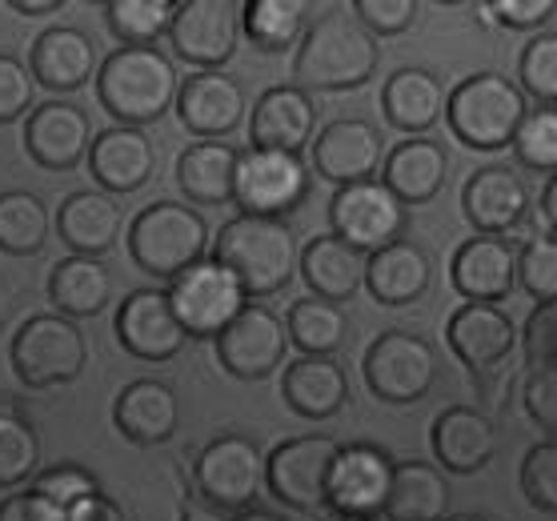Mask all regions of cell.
Here are the masks:
<instances>
[{
    "label": "cell",
    "instance_id": "60d3db41",
    "mask_svg": "<svg viewBox=\"0 0 557 521\" xmlns=\"http://www.w3.org/2000/svg\"><path fill=\"white\" fill-rule=\"evenodd\" d=\"M40 473V437L33 421L13 409H0V489L25 485Z\"/></svg>",
    "mask_w": 557,
    "mask_h": 521
},
{
    "label": "cell",
    "instance_id": "1f68e13d",
    "mask_svg": "<svg viewBox=\"0 0 557 521\" xmlns=\"http://www.w3.org/2000/svg\"><path fill=\"white\" fill-rule=\"evenodd\" d=\"M297 265H301L305 285L313 289L317 301H330V306H342L349 301L357 289H361V273H366V253L349 249L345 241H337L333 233H321L297 253Z\"/></svg>",
    "mask_w": 557,
    "mask_h": 521
},
{
    "label": "cell",
    "instance_id": "ba28073f",
    "mask_svg": "<svg viewBox=\"0 0 557 521\" xmlns=\"http://www.w3.org/2000/svg\"><path fill=\"white\" fill-rule=\"evenodd\" d=\"M366 385L385 406H413L437 382V353L425 337L409 330H385L366 349Z\"/></svg>",
    "mask_w": 557,
    "mask_h": 521
},
{
    "label": "cell",
    "instance_id": "836d02e7",
    "mask_svg": "<svg viewBox=\"0 0 557 521\" xmlns=\"http://www.w3.org/2000/svg\"><path fill=\"white\" fill-rule=\"evenodd\" d=\"M381 109L385 121L401 133H425L442 121L445 89L430 69H397L385 89H381Z\"/></svg>",
    "mask_w": 557,
    "mask_h": 521
},
{
    "label": "cell",
    "instance_id": "7dc6e473",
    "mask_svg": "<svg viewBox=\"0 0 557 521\" xmlns=\"http://www.w3.org/2000/svg\"><path fill=\"white\" fill-rule=\"evenodd\" d=\"M354 16L373 40L397 37L418 21V0H357Z\"/></svg>",
    "mask_w": 557,
    "mask_h": 521
},
{
    "label": "cell",
    "instance_id": "f5cc1de1",
    "mask_svg": "<svg viewBox=\"0 0 557 521\" xmlns=\"http://www.w3.org/2000/svg\"><path fill=\"white\" fill-rule=\"evenodd\" d=\"M69 521H133V518L125 513L121 501L97 494V497H89V501H81V506L69 513Z\"/></svg>",
    "mask_w": 557,
    "mask_h": 521
},
{
    "label": "cell",
    "instance_id": "f6af8a7d",
    "mask_svg": "<svg viewBox=\"0 0 557 521\" xmlns=\"http://www.w3.org/2000/svg\"><path fill=\"white\" fill-rule=\"evenodd\" d=\"M518 281L537 306H554L557 297V245L554 237H537L518 253Z\"/></svg>",
    "mask_w": 557,
    "mask_h": 521
},
{
    "label": "cell",
    "instance_id": "4fadbf2b",
    "mask_svg": "<svg viewBox=\"0 0 557 521\" xmlns=\"http://www.w3.org/2000/svg\"><path fill=\"white\" fill-rule=\"evenodd\" d=\"M289 349L285 321L265 306H245L216 337V361L237 382H261L273 369H281Z\"/></svg>",
    "mask_w": 557,
    "mask_h": 521
},
{
    "label": "cell",
    "instance_id": "30bf717a",
    "mask_svg": "<svg viewBox=\"0 0 557 521\" xmlns=\"http://www.w3.org/2000/svg\"><path fill=\"white\" fill-rule=\"evenodd\" d=\"M165 297L185 337H221L228 321L249 306L245 289L216 261H197L185 269L181 277H173V289Z\"/></svg>",
    "mask_w": 557,
    "mask_h": 521
},
{
    "label": "cell",
    "instance_id": "6da1fadb",
    "mask_svg": "<svg viewBox=\"0 0 557 521\" xmlns=\"http://www.w3.org/2000/svg\"><path fill=\"white\" fill-rule=\"evenodd\" d=\"M377 40L357 25L354 13L330 9L305 28L297 61H293V89L301 92H345L361 89L377 73Z\"/></svg>",
    "mask_w": 557,
    "mask_h": 521
},
{
    "label": "cell",
    "instance_id": "5bb4252c",
    "mask_svg": "<svg viewBox=\"0 0 557 521\" xmlns=\"http://www.w3.org/2000/svg\"><path fill=\"white\" fill-rule=\"evenodd\" d=\"M389 477L393 458L381 445H337V458L330 466V482H325V509L345 513V518H373L385 506Z\"/></svg>",
    "mask_w": 557,
    "mask_h": 521
},
{
    "label": "cell",
    "instance_id": "9f6ffc18",
    "mask_svg": "<svg viewBox=\"0 0 557 521\" xmlns=\"http://www.w3.org/2000/svg\"><path fill=\"white\" fill-rule=\"evenodd\" d=\"M181 521H221V513L209 509L205 501H197V497H189V501L181 506Z\"/></svg>",
    "mask_w": 557,
    "mask_h": 521
},
{
    "label": "cell",
    "instance_id": "8992f818",
    "mask_svg": "<svg viewBox=\"0 0 557 521\" xmlns=\"http://www.w3.org/2000/svg\"><path fill=\"white\" fill-rule=\"evenodd\" d=\"M197 501H205L216 513H245L253 509L265 485V454L249 433H221L216 442L201 449L193 466Z\"/></svg>",
    "mask_w": 557,
    "mask_h": 521
},
{
    "label": "cell",
    "instance_id": "816d5d0a",
    "mask_svg": "<svg viewBox=\"0 0 557 521\" xmlns=\"http://www.w3.org/2000/svg\"><path fill=\"white\" fill-rule=\"evenodd\" d=\"M485 13H494L497 25L506 28H542V21L554 16L549 0H490Z\"/></svg>",
    "mask_w": 557,
    "mask_h": 521
},
{
    "label": "cell",
    "instance_id": "7bdbcfd3",
    "mask_svg": "<svg viewBox=\"0 0 557 521\" xmlns=\"http://www.w3.org/2000/svg\"><path fill=\"white\" fill-rule=\"evenodd\" d=\"M513 153L533 173H554L557 165V113L554 109H537V113L521 116L518 133H513Z\"/></svg>",
    "mask_w": 557,
    "mask_h": 521
},
{
    "label": "cell",
    "instance_id": "4dcf8cb0",
    "mask_svg": "<svg viewBox=\"0 0 557 521\" xmlns=\"http://www.w3.org/2000/svg\"><path fill=\"white\" fill-rule=\"evenodd\" d=\"M92 69H97V49L73 25L45 28L37 37V45H33V69L28 73H33V80H40L52 92L81 89L85 80H92Z\"/></svg>",
    "mask_w": 557,
    "mask_h": 521
},
{
    "label": "cell",
    "instance_id": "94428289",
    "mask_svg": "<svg viewBox=\"0 0 557 521\" xmlns=\"http://www.w3.org/2000/svg\"><path fill=\"white\" fill-rule=\"evenodd\" d=\"M325 521H373V518H345V513H330Z\"/></svg>",
    "mask_w": 557,
    "mask_h": 521
},
{
    "label": "cell",
    "instance_id": "277c9868",
    "mask_svg": "<svg viewBox=\"0 0 557 521\" xmlns=\"http://www.w3.org/2000/svg\"><path fill=\"white\" fill-rule=\"evenodd\" d=\"M209 225L197 209L181 201H152L128 225V253L149 277H181L185 269L205 261Z\"/></svg>",
    "mask_w": 557,
    "mask_h": 521
},
{
    "label": "cell",
    "instance_id": "ee69618b",
    "mask_svg": "<svg viewBox=\"0 0 557 521\" xmlns=\"http://www.w3.org/2000/svg\"><path fill=\"white\" fill-rule=\"evenodd\" d=\"M518 77L533 101H542L545 109H554V101H557V33L554 28H545L542 37H533L530 45L521 49ZM525 92H521V97H525Z\"/></svg>",
    "mask_w": 557,
    "mask_h": 521
},
{
    "label": "cell",
    "instance_id": "c3c4849f",
    "mask_svg": "<svg viewBox=\"0 0 557 521\" xmlns=\"http://www.w3.org/2000/svg\"><path fill=\"white\" fill-rule=\"evenodd\" d=\"M521 349H525V365L533 373H549L557 357V309L554 306H537L525 321V333H521Z\"/></svg>",
    "mask_w": 557,
    "mask_h": 521
},
{
    "label": "cell",
    "instance_id": "f1b7e54d",
    "mask_svg": "<svg viewBox=\"0 0 557 521\" xmlns=\"http://www.w3.org/2000/svg\"><path fill=\"white\" fill-rule=\"evenodd\" d=\"M281 397L305 421L337 418L349 401V377L333 357H297L293 365H285Z\"/></svg>",
    "mask_w": 557,
    "mask_h": 521
},
{
    "label": "cell",
    "instance_id": "db71d44e",
    "mask_svg": "<svg viewBox=\"0 0 557 521\" xmlns=\"http://www.w3.org/2000/svg\"><path fill=\"white\" fill-rule=\"evenodd\" d=\"M537 225L545 230V237H554L557 233V185L554 181H545V193H542V201H537Z\"/></svg>",
    "mask_w": 557,
    "mask_h": 521
},
{
    "label": "cell",
    "instance_id": "bcb514c9",
    "mask_svg": "<svg viewBox=\"0 0 557 521\" xmlns=\"http://www.w3.org/2000/svg\"><path fill=\"white\" fill-rule=\"evenodd\" d=\"M521 494L530 497L533 509L554 513L557 509V445L542 442L533 445L521 461Z\"/></svg>",
    "mask_w": 557,
    "mask_h": 521
},
{
    "label": "cell",
    "instance_id": "5b68a950",
    "mask_svg": "<svg viewBox=\"0 0 557 521\" xmlns=\"http://www.w3.org/2000/svg\"><path fill=\"white\" fill-rule=\"evenodd\" d=\"M525 116V97L502 73H473L445 97V121L454 137L478 153L506 149Z\"/></svg>",
    "mask_w": 557,
    "mask_h": 521
},
{
    "label": "cell",
    "instance_id": "44dd1931",
    "mask_svg": "<svg viewBox=\"0 0 557 521\" xmlns=\"http://www.w3.org/2000/svg\"><path fill=\"white\" fill-rule=\"evenodd\" d=\"M445 337H449V349L461 357V365L473 369V373H490L513 353L518 345V330H513V318H509L502 306H461L445 325Z\"/></svg>",
    "mask_w": 557,
    "mask_h": 521
},
{
    "label": "cell",
    "instance_id": "d4e9b609",
    "mask_svg": "<svg viewBox=\"0 0 557 521\" xmlns=\"http://www.w3.org/2000/svg\"><path fill=\"white\" fill-rule=\"evenodd\" d=\"M113 425L133 445H165L181 425V397L165 382H128L113 401Z\"/></svg>",
    "mask_w": 557,
    "mask_h": 521
},
{
    "label": "cell",
    "instance_id": "7402d4cb",
    "mask_svg": "<svg viewBox=\"0 0 557 521\" xmlns=\"http://www.w3.org/2000/svg\"><path fill=\"white\" fill-rule=\"evenodd\" d=\"M85 161H89L92 181L113 197V193H137L140 185H149L157 169V149L140 128L116 125L92 137Z\"/></svg>",
    "mask_w": 557,
    "mask_h": 521
},
{
    "label": "cell",
    "instance_id": "f35d334b",
    "mask_svg": "<svg viewBox=\"0 0 557 521\" xmlns=\"http://www.w3.org/2000/svg\"><path fill=\"white\" fill-rule=\"evenodd\" d=\"M45 237H49V209L37 193H0V249L13 257H28L40 253Z\"/></svg>",
    "mask_w": 557,
    "mask_h": 521
},
{
    "label": "cell",
    "instance_id": "680465c9",
    "mask_svg": "<svg viewBox=\"0 0 557 521\" xmlns=\"http://www.w3.org/2000/svg\"><path fill=\"white\" fill-rule=\"evenodd\" d=\"M233 521H285V518H277V513H269V509H245V513H237Z\"/></svg>",
    "mask_w": 557,
    "mask_h": 521
},
{
    "label": "cell",
    "instance_id": "4316f807",
    "mask_svg": "<svg viewBox=\"0 0 557 521\" xmlns=\"http://www.w3.org/2000/svg\"><path fill=\"white\" fill-rule=\"evenodd\" d=\"M430 277H433L430 257L413 241H393L385 249H377V253H369L366 273H361V281L373 293V301L389 309L421 301L430 293Z\"/></svg>",
    "mask_w": 557,
    "mask_h": 521
},
{
    "label": "cell",
    "instance_id": "cb8c5ba5",
    "mask_svg": "<svg viewBox=\"0 0 557 521\" xmlns=\"http://www.w3.org/2000/svg\"><path fill=\"white\" fill-rule=\"evenodd\" d=\"M525 181L509 165H485L466 181L461 189V209H466L469 225L482 237H502L525 216Z\"/></svg>",
    "mask_w": 557,
    "mask_h": 521
},
{
    "label": "cell",
    "instance_id": "52a82bcc",
    "mask_svg": "<svg viewBox=\"0 0 557 521\" xmlns=\"http://www.w3.org/2000/svg\"><path fill=\"white\" fill-rule=\"evenodd\" d=\"M9 357H13L16 377L28 389H57L85 373L89 345L73 321L57 318V313H37L16 330Z\"/></svg>",
    "mask_w": 557,
    "mask_h": 521
},
{
    "label": "cell",
    "instance_id": "83f0119b",
    "mask_svg": "<svg viewBox=\"0 0 557 521\" xmlns=\"http://www.w3.org/2000/svg\"><path fill=\"white\" fill-rule=\"evenodd\" d=\"M433 454L449 473H482L497 454V430L482 409L454 406L433 421Z\"/></svg>",
    "mask_w": 557,
    "mask_h": 521
},
{
    "label": "cell",
    "instance_id": "7a4b0ae2",
    "mask_svg": "<svg viewBox=\"0 0 557 521\" xmlns=\"http://www.w3.org/2000/svg\"><path fill=\"white\" fill-rule=\"evenodd\" d=\"M213 261L245 289V297H273L297 273V241L285 221L233 216L213 241Z\"/></svg>",
    "mask_w": 557,
    "mask_h": 521
},
{
    "label": "cell",
    "instance_id": "e575fe53",
    "mask_svg": "<svg viewBox=\"0 0 557 521\" xmlns=\"http://www.w3.org/2000/svg\"><path fill=\"white\" fill-rule=\"evenodd\" d=\"M113 297V277L92 257H64L49 273V301L57 306V318L81 321L97 318Z\"/></svg>",
    "mask_w": 557,
    "mask_h": 521
},
{
    "label": "cell",
    "instance_id": "f546056e",
    "mask_svg": "<svg viewBox=\"0 0 557 521\" xmlns=\"http://www.w3.org/2000/svg\"><path fill=\"white\" fill-rule=\"evenodd\" d=\"M445 169H449V157H445V149L437 140L409 137L385 157L381 185H385L401 204H425L442 193Z\"/></svg>",
    "mask_w": 557,
    "mask_h": 521
},
{
    "label": "cell",
    "instance_id": "d6986e66",
    "mask_svg": "<svg viewBox=\"0 0 557 521\" xmlns=\"http://www.w3.org/2000/svg\"><path fill=\"white\" fill-rule=\"evenodd\" d=\"M449 277H454V289L466 301H473V306H497L518 285V253L502 237H482L478 233L473 241H466L454 253Z\"/></svg>",
    "mask_w": 557,
    "mask_h": 521
},
{
    "label": "cell",
    "instance_id": "74e56055",
    "mask_svg": "<svg viewBox=\"0 0 557 521\" xmlns=\"http://www.w3.org/2000/svg\"><path fill=\"white\" fill-rule=\"evenodd\" d=\"M285 333H289V342L305 357H333L345 345V337H349V318H345L342 306L301 297V301H293Z\"/></svg>",
    "mask_w": 557,
    "mask_h": 521
},
{
    "label": "cell",
    "instance_id": "7c38bea8",
    "mask_svg": "<svg viewBox=\"0 0 557 521\" xmlns=\"http://www.w3.org/2000/svg\"><path fill=\"white\" fill-rule=\"evenodd\" d=\"M333 458H337L333 437L309 433V437L281 442L265 458V485L297 513H317L325 509V482H330Z\"/></svg>",
    "mask_w": 557,
    "mask_h": 521
},
{
    "label": "cell",
    "instance_id": "d590c367",
    "mask_svg": "<svg viewBox=\"0 0 557 521\" xmlns=\"http://www.w3.org/2000/svg\"><path fill=\"white\" fill-rule=\"evenodd\" d=\"M233 173H237V149L221 140H197L177 157V185L193 204L233 201Z\"/></svg>",
    "mask_w": 557,
    "mask_h": 521
},
{
    "label": "cell",
    "instance_id": "b9f144b4",
    "mask_svg": "<svg viewBox=\"0 0 557 521\" xmlns=\"http://www.w3.org/2000/svg\"><path fill=\"white\" fill-rule=\"evenodd\" d=\"M173 13H177V4H169V0H109L104 4V21L128 49L157 45V37L169 33Z\"/></svg>",
    "mask_w": 557,
    "mask_h": 521
},
{
    "label": "cell",
    "instance_id": "8d00e7d4",
    "mask_svg": "<svg viewBox=\"0 0 557 521\" xmlns=\"http://www.w3.org/2000/svg\"><path fill=\"white\" fill-rule=\"evenodd\" d=\"M97 494H101V485H97V477H92L85 466L61 461V466L37 473L25 497L37 521H69V513H73L81 501H89V497H97Z\"/></svg>",
    "mask_w": 557,
    "mask_h": 521
},
{
    "label": "cell",
    "instance_id": "603a6c76",
    "mask_svg": "<svg viewBox=\"0 0 557 521\" xmlns=\"http://www.w3.org/2000/svg\"><path fill=\"white\" fill-rule=\"evenodd\" d=\"M313 125L317 113L309 92L293 89V85H277V89L261 92V101L253 104L249 140H253V149L297 157L313 140Z\"/></svg>",
    "mask_w": 557,
    "mask_h": 521
},
{
    "label": "cell",
    "instance_id": "3957f363",
    "mask_svg": "<svg viewBox=\"0 0 557 521\" xmlns=\"http://www.w3.org/2000/svg\"><path fill=\"white\" fill-rule=\"evenodd\" d=\"M177 69L157 45H145V49L121 45L97 73V97L104 113L116 116L125 128L161 121L177 97Z\"/></svg>",
    "mask_w": 557,
    "mask_h": 521
},
{
    "label": "cell",
    "instance_id": "e0dca14e",
    "mask_svg": "<svg viewBox=\"0 0 557 521\" xmlns=\"http://www.w3.org/2000/svg\"><path fill=\"white\" fill-rule=\"evenodd\" d=\"M92 145L89 113L69 101H45L37 104L25 121V149L40 169L64 173L85 161Z\"/></svg>",
    "mask_w": 557,
    "mask_h": 521
},
{
    "label": "cell",
    "instance_id": "8fae6325",
    "mask_svg": "<svg viewBox=\"0 0 557 521\" xmlns=\"http://www.w3.org/2000/svg\"><path fill=\"white\" fill-rule=\"evenodd\" d=\"M333 237L357 253H377L385 245L401 241L406 230V204L397 201L381 181L342 185L330 201Z\"/></svg>",
    "mask_w": 557,
    "mask_h": 521
},
{
    "label": "cell",
    "instance_id": "2e32d148",
    "mask_svg": "<svg viewBox=\"0 0 557 521\" xmlns=\"http://www.w3.org/2000/svg\"><path fill=\"white\" fill-rule=\"evenodd\" d=\"M313 149V169L321 181L342 185H357V181H373L381 169V133L361 116H342L317 133L309 140Z\"/></svg>",
    "mask_w": 557,
    "mask_h": 521
},
{
    "label": "cell",
    "instance_id": "9a60e30c",
    "mask_svg": "<svg viewBox=\"0 0 557 521\" xmlns=\"http://www.w3.org/2000/svg\"><path fill=\"white\" fill-rule=\"evenodd\" d=\"M237 16L225 0H185L169 21V40L181 61L197 64L201 73H216L237 52Z\"/></svg>",
    "mask_w": 557,
    "mask_h": 521
},
{
    "label": "cell",
    "instance_id": "11a10c76",
    "mask_svg": "<svg viewBox=\"0 0 557 521\" xmlns=\"http://www.w3.org/2000/svg\"><path fill=\"white\" fill-rule=\"evenodd\" d=\"M0 521H37V518H33V509H28V497L13 494L0 501Z\"/></svg>",
    "mask_w": 557,
    "mask_h": 521
},
{
    "label": "cell",
    "instance_id": "9c48e42d",
    "mask_svg": "<svg viewBox=\"0 0 557 521\" xmlns=\"http://www.w3.org/2000/svg\"><path fill=\"white\" fill-rule=\"evenodd\" d=\"M309 193V169L301 157L269 153V149H245L237 153V173H233V201L242 216H269L281 221L293 213Z\"/></svg>",
    "mask_w": 557,
    "mask_h": 521
},
{
    "label": "cell",
    "instance_id": "ffe728a7",
    "mask_svg": "<svg viewBox=\"0 0 557 521\" xmlns=\"http://www.w3.org/2000/svg\"><path fill=\"white\" fill-rule=\"evenodd\" d=\"M173 101H177L181 125L201 140L228 137L245 116L242 85L233 77H225V73H193L189 80L177 85V97H173Z\"/></svg>",
    "mask_w": 557,
    "mask_h": 521
},
{
    "label": "cell",
    "instance_id": "484cf974",
    "mask_svg": "<svg viewBox=\"0 0 557 521\" xmlns=\"http://www.w3.org/2000/svg\"><path fill=\"white\" fill-rule=\"evenodd\" d=\"M121 225H125L121 204L109 193H92V189L69 193L61 201V209H57V233L73 249V257L101 261L116 245V237H121Z\"/></svg>",
    "mask_w": 557,
    "mask_h": 521
},
{
    "label": "cell",
    "instance_id": "6f0895ef",
    "mask_svg": "<svg viewBox=\"0 0 557 521\" xmlns=\"http://www.w3.org/2000/svg\"><path fill=\"white\" fill-rule=\"evenodd\" d=\"M64 0H13L16 13H28V16H40V13H57Z\"/></svg>",
    "mask_w": 557,
    "mask_h": 521
},
{
    "label": "cell",
    "instance_id": "681fc988",
    "mask_svg": "<svg viewBox=\"0 0 557 521\" xmlns=\"http://www.w3.org/2000/svg\"><path fill=\"white\" fill-rule=\"evenodd\" d=\"M28 109H33V73L13 52H0V125L25 116Z\"/></svg>",
    "mask_w": 557,
    "mask_h": 521
},
{
    "label": "cell",
    "instance_id": "f907efd6",
    "mask_svg": "<svg viewBox=\"0 0 557 521\" xmlns=\"http://www.w3.org/2000/svg\"><path fill=\"white\" fill-rule=\"evenodd\" d=\"M525 409H530V418L542 425L545 433L557 430V373H530V382H525Z\"/></svg>",
    "mask_w": 557,
    "mask_h": 521
},
{
    "label": "cell",
    "instance_id": "ac0fdd59",
    "mask_svg": "<svg viewBox=\"0 0 557 521\" xmlns=\"http://www.w3.org/2000/svg\"><path fill=\"white\" fill-rule=\"evenodd\" d=\"M116 337L137 361H173L189 342L161 289L128 293L125 306L116 309Z\"/></svg>",
    "mask_w": 557,
    "mask_h": 521
},
{
    "label": "cell",
    "instance_id": "91938a15",
    "mask_svg": "<svg viewBox=\"0 0 557 521\" xmlns=\"http://www.w3.org/2000/svg\"><path fill=\"white\" fill-rule=\"evenodd\" d=\"M445 521H494V518H485V513H454V518Z\"/></svg>",
    "mask_w": 557,
    "mask_h": 521
},
{
    "label": "cell",
    "instance_id": "d6a6232c",
    "mask_svg": "<svg viewBox=\"0 0 557 521\" xmlns=\"http://www.w3.org/2000/svg\"><path fill=\"white\" fill-rule=\"evenodd\" d=\"M449 485L437 466L425 461H393L389 494L381 513L389 521H445Z\"/></svg>",
    "mask_w": 557,
    "mask_h": 521
},
{
    "label": "cell",
    "instance_id": "ab89813d",
    "mask_svg": "<svg viewBox=\"0 0 557 521\" xmlns=\"http://www.w3.org/2000/svg\"><path fill=\"white\" fill-rule=\"evenodd\" d=\"M245 37L261 52H285L301 37L305 4L301 0H249L242 9Z\"/></svg>",
    "mask_w": 557,
    "mask_h": 521
}]
</instances>
